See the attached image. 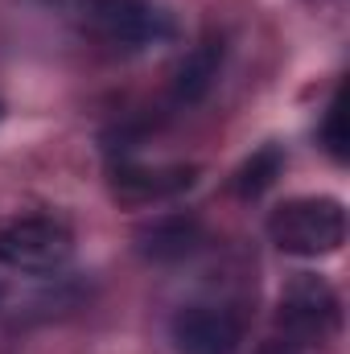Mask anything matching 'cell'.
<instances>
[{
  "instance_id": "8992f818",
  "label": "cell",
  "mask_w": 350,
  "mask_h": 354,
  "mask_svg": "<svg viewBox=\"0 0 350 354\" xmlns=\"http://www.w3.org/2000/svg\"><path fill=\"white\" fill-rule=\"evenodd\" d=\"M202 248V223L194 214H165L153 218L140 235H136V252L153 264H177L185 256H194Z\"/></svg>"
},
{
  "instance_id": "7c38bea8",
  "label": "cell",
  "mask_w": 350,
  "mask_h": 354,
  "mask_svg": "<svg viewBox=\"0 0 350 354\" xmlns=\"http://www.w3.org/2000/svg\"><path fill=\"white\" fill-rule=\"evenodd\" d=\"M0 301H4V284H0Z\"/></svg>"
},
{
  "instance_id": "3957f363",
  "label": "cell",
  "mask_w": 350,
  "mask_h": 354,
  "mask_svg": "<svg viewBox=\"0 0 350 354\" xmlns=\"http://www.w3.org/2000/svg\"><path fill=\"white\" fill-rule=\"evenodd\" d=\"M79 21L116 50H153L174 37V17L153 0H79Z\"/></svg>"
},
{
  "instance_id": "9c48e42d",
  "label": "cell",
  "mask_w": 350,
  "mask_h": 354,
  "mask_svg": "<svg viewBox=\"0 0 350 354\" xmlns=\"http://www.w3.org/2000/svg\"><path fill=\"white\" fill-rule=\"evenodd\" d=\"M280 169H284V153L276 145H264L260 153H252L243 161V169L235 174V194L239 198H260L264 189L280 177Z\"/></svg>"
},
{
  "instance_id": "5b68a950",
  "label": "cell",
  "mask_w": 350,
  "mask_h": 354,
  "mask_svg": "<svg viewBox=\"0 0 350 354\" xmlns=\"http://www.w3.org/2000/svg\"><path fill=\"white\" fill-rule=\"evenodd\" d=\"M169 338L177 354H235L243 326L223 305H185L169 322Z\"/></svg>"
},
{
  "instance_id": "7a4b0ae2",
  "label": "cell",
  "mask_w": 350,
  "mask_h": 354,
  "mask_svg": "<svg viewBox=\"0 0 350 354\" xmlns=\"http://www.w3.org/2000/svg\"><path fill=\"white\" fill-rule=\"evenodd\" d=\"M75 256V231L58 214H21L0 223V268L12 272H58Z\"/></svg>"
},
{
  "instance_id": "ba28073f",
  "label": "cell",
  "mask_w": 350,
  "mask_h": 354,
  "mask_svg": "<svg viewBox=\"0 0 350 354\" xmlns=\"http://www.w3.org/2000/svg\"><path fill=\"white\" fill-rule=\"evenodd\" d=\"M194 177H198V169H190V165H157V169L120 165L116 169V194L132 198V202H161V198L185 194L194 185Z\"/></svg>"
},
{
  "instance_id": "277c9868",
  "label": "cell",
  "mask_w": 350,
  "mask_h": 354,
  "mask_svg": "<svg viewBox=\"0 0 350 354\" xmlns=\"http://www.w3.org/2000/svg\"><path fill=\"white\" fill-rule=\"evenodd\" d=\"M338 317H342V301L322 276H301L280 297V326L284 338L293 342H313V338L322 342L326 334L338 330Z\"/></svg>"
},
{
  "instance_id": "52a82bcc",
  "label": "cell",
  "mask_w": 350,
  "mask_h": 354,
  "mask_svg": "<svg viewBox=\"0 0 350 354\" xmlns=\"http://www.w3.org/2000/svg\"><path fill=\"white\" fill-rule=\"evenodd\" d=\"M223 58H227V41L223 37H202L198 46L185 50V58L177 62L174 71V99L177 103H202L210 87L219 83V71H223Z\"/></svg>"
},
{
  "instance_id": "30bf717a",
  "label": "cell",
  "mask_w": 350,
  "mask_h": 354,
  "mask_svg": "<svg viewBox=\"0 0 350 354\" xmlns=\"http://www.w3.org/2000/svg\"><path fill=\"white\" fill-rule=\"evenodd\" d=\"M317 136H322V145L330 149V157H334V161H347V107H342V91L330 99V107H326V120H322Z\"/></svg>"
},
{
  "instance_id": "4fadbf2b",
  "label": "cell",
  "mask_w": 350,
  "mask_h": 354,
  "mask_svg": "<svg viewBox=\"0 0 350 354\" xmlns=\"http://www.w3.org/2000/svg\"><path fill=\"white\" fill-rule=\"evenodd\" d=\"M0 115H4V107H0Z\"/></svg>"
},
{
  "instance_id": "8fae6325",
  "label": "cell",
  "mask_w": 350,
  "mask_h": 354,
  "mask_svg": "<svg viewBox=\"0 0 350 354\" xmlns=\"http://www.w3.org/2000/svg\"><path fill=\"white\" fill-rule=\"evenodd\" d=\"M260 354H301V342H293V338H272Z\"/></svg>"
},
{
  "instance_id": "6da1fadb",
  "label": "cell",
  "mask_w": 350,
  "mask_h": 354,
  "mask_svg": "<svg viewBox=\"0 0 350 354\" xmlns=\"http://www.w3.org/2000/svg\"><path fill=\"white\" fill-rule=\"evenodd\" d=\"M268 239L276 243V252L297 256V260L334 256L347 243V206L330 194L284 198L268 214Z\"/></svg>"
}]
</instances>
